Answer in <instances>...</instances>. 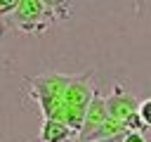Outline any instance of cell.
Wrapping results in <instances>:
<instances>
[{
	"mask_svg": "<svg viewBox=\"0 0 151 142\" xmlns=\"http://www.w3.org/2000/svg\"><path fill=\"white\" fill-rule=\"evenodd\" d=\"M139 118L144 125H151V99H144L139 104Z\"/></svg>",
	"mask_w": 151,
	"mask_h": 142,
	"instance_id": "obj_1",
	"label": "cell"
}]
</instances>
